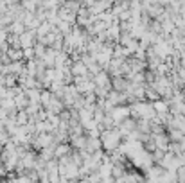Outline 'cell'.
<instances>
[{"label": "cell", "instance_id": "obj_1", "mask_svg": "<svg viewBox=\"0 0 185 183\" xmlns=\"http://www.w3.org/2000/svg\"><path fill=\"white\" fill-rule=\"evenodd\" d=\"M7 54H9L11 59H20V58H22V52H20V50H9Z\"/></svg>", "mask_w": 185, "mask_h": 183}]
</instances>
